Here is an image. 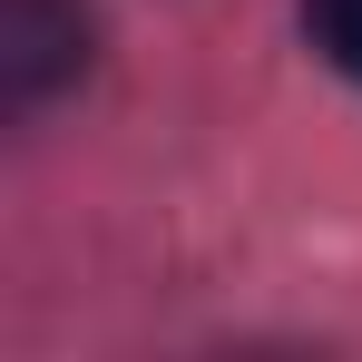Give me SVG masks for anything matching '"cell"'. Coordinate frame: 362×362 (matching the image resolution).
Returning <instances> with one entry per match:
<instances>
[{"label":"cell","instance_id":"1","mask_svg":"<svg viewBox=\"0 0 362 362\" xmlns=\"http://www.w3.org/2000/svg\"><path fill=\"white\" fill-rule=\"evenodd\" d=\"M88 69V10L78 0H0V98L40 108Z\"/></svg>","mask_w":362,"mask_h":362},{"label":"cell","instance_id":"2","mask_svg":"<svg viewBox=\"0 0 362 362\" xmlns=\"http://www.w3.org/2000/svg\"><path fill=\"white\" fill-rule=\"evenodd\" d=\"M303 30H313V49L362 88V0H303Z\"/></svg>","mask_w":362,"mask_h":362}]
</instances>
